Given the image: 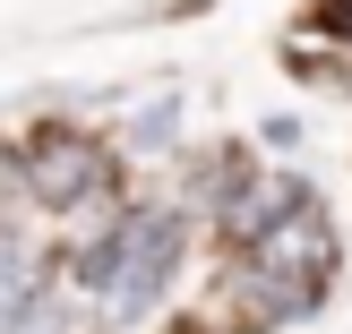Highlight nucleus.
Here are the masks:
<instances>
[{
    "mask_svg": "<svg viewBox=\"0 0 352 334\" xmlns=\"http://www.w3.org/2000/svg\"><path fill=\"white\" fill-rule=\"evenodd\" d=\"M172 266H181V223H172V215H129V223H120V274H112L120 318H138V309L164 300Z\"/></svg>",
    "mask_w": 352,
    "mask_h": 334,
    "instance_id": "1",
    "label": "nucleus"
},
{
    "mask_svg": "<svg viewBox=\"0 0 352 334\" xmlns=\"http://www.w3.org/2000/svg\"><path fill=\"white\" fill-rule=\"evenodd\" d=\"M95 189H103L95 137H78V129L34 137V198H43V206H78V198H95Z\"/></svg>",
    "mask_w": 352,
    "mask_h": 334,
    "instance_id": "2",
    "label": "nucleus"
},
{
    "mask_svg": "<svg viewBox=\"0 0 352 334\" xmlns=\"http://www.w3.org/2000/svg\"><path fill=\"white\" fill-rule=\"evenodd\" d=\"M129 137H138V146H172V137H181V103H172V95L146 103V112L129 120Z\"/></svg>",
    "mask_w": 352,
    "mask_h": 334,
    "instance_id": "3",
    "label": "nucleus"
}]
</instances>
